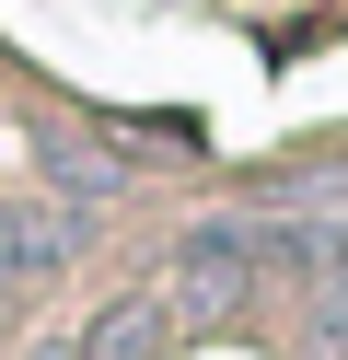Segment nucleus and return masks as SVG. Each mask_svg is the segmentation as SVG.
Returning a JSON list of instances; mask_svg holds the SVG:
<instances>
[{
	"label": "nucleus",
	"mask_w": 348,
	"mask_h": 360,
	"mask_svg": "<svg viewBox=\"0 0 348 360\" xmlns=\"http://www.w3.org/2000/svg\"><path fill=\"white\" fill-rule=\"evenodd\" d=\"M82 244H93V210L82 198H0V290H46V279H70L82 267Z\"/></svg>",
	"instance_id": "1"
},
{
	"label": "nucleus",
	"mask_w": 348,
	"mask_h": 360,
	"mask_svg": "<svg viewBox=\"0 0 348 360\" xmlns=\"http://www.w3.org/2000/svg\"><path fill=\"white\" fill-rule=\"evenodd\" d=\"M162 337H174V314H162V290H116L105 314L82 326V360H151Z\"/></svg>",
	"instance_id": "2"
},
{
	"label": "nucleus",
	"mask_w": 348,
	"mask_h": 360,
	"mask_svg": "<svg viewBox=\"0 0 348 360\" xmlns=\"http://www.w3.org/2000/svg\"><path fill=\"white\" fill-rule=\"evenodd\" d=\"M46 360H82V349H46Z\"/></svg>",
	"instance_id": "3"
}]
</instances>
